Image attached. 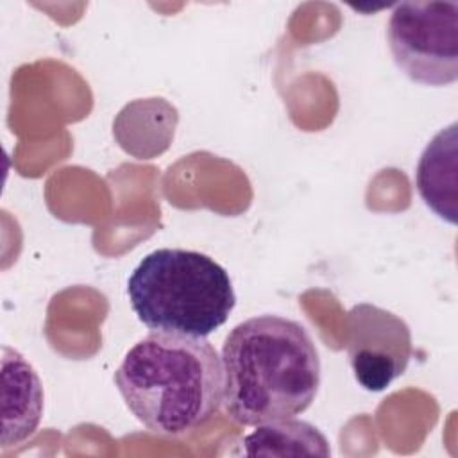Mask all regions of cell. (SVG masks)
<instances>
[{"instance_id": "1", "label": "cell", "mask_w": 458, "mask_h": 458, "mask_svg": "<svg viewBox=\"0 0 458 458\" xmlns=\"http://www.w3.org/2000/svg\"><path fill=\"white\" fill-rule=\"evenodd\" d=\"M224 404L240 426L306 411L320 386V358L306 327L281 315L236 324L222 345Z\"/></svg>"}, {"instance_id": "2", "label": "cell", "mask_w": 458, "mask_h": 458, "mask_svg": "<svg viewBox=\"0 0 458 458\" xmlns=\"http://www.w3.org/2000/svg\"><path fill=\"white\" fill-rule=\"evenodd\" d=\"M114 385L131 413L159 437L193 433L224 401L222 360L206 336L150 331L127 351Z\"/></svg>"}, {"instance_id": "3", "label": "cell", "mask_w": 458, "mask_h": 458, "mask_svg": "<svg viewBox=\"0 0 458 458\" xmlns=\"http://www.w3.org/2000/svg\"><path fill=\"white\" fill-rule=\"evenodd\" d=\"M136 317L152 331L208 336L236 304L227 270L208 254L186 249L148 252L127 281Z\"/></svg>"}, {"instance_id": "4", "label": "cell", "mask_w": 458, "mask_h": 458, "mask_svg": "<svg viewBox=\"0 0 458 458\" xmlns=\"http://www.w3.org/2000/svg\"><path fill=\"white\" fill-rule=\"evenodd\" d=\"M397 68L422 86H449L458 79V2H401L386 27Z\"/></svg>"}, {"instance_id": "5", "label": "cell", "mask_w": 458, "mask_h": 458, "mask_svg": "<svg viewBox=\"0 0 458 458\" xmlns=\"http://www.w3.org/2000/svg\"><path fill=\"white\" fill-rule=\"evenodd\" d=\"M345 349L356 381L369 392H383L408 369L411 333L395 313L361 302L347 313Z\"/></svg>"}, {"instance_id": "6", "label": "cell", "mask_w": 458, "mask_h": 458, "mask_svg": "<svg viewBox=\"0 0 458 458\" xmlns=\"http://www.w3.org/2000/svg\"><path fill=\"white\" fill-rule=\"evenodd\" d=\"M43 415V386L21 352L2 347V451L25 442Z\"/></svg>"}, {"instance_id": "7", "label": "cell", "mask_w": 458, "mask_h": 458, "mask_svg": "<svg viewBox=\"0 0 458 458\" xmlns=\"http://www.w3.org/2000/svg\"><path fill=\"white\" fill-rule=\"evenodd\" d=\"M456 122L438 131L420 154L415 186L424 204L442 220L456 224L458 136Z\"/></svg>"}, {"instance_id": "8", "label": "cell", "mask_w": 458, "mask_h": 458, "mask_svg": "<svg viewBox=\"0 0 458 458\" xmlns=\"http://www.w3.org/2000/svg\"><path fill=\"white\" fill-rule=\"evenodd\" d=\"M247 456H329L327 438L306 420L281 419L259 424L243 438Z\"/></svg>"}]
</instances>
